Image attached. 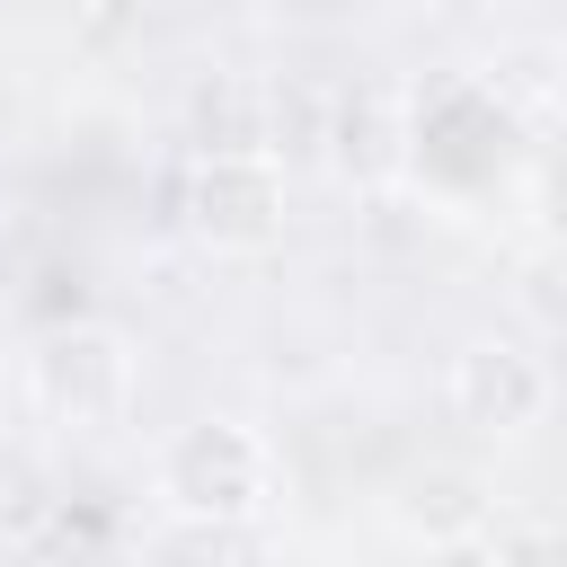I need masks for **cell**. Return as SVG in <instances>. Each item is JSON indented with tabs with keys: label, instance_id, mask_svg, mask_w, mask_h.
Returning <instances> with one entry per match:
<instances>
[{
	"label": "cell",
	"instance_id": "6da1fadb",
	"mask_svg": "<svg viewBox=\"0 0 567 567\" xmlns=\"http://www.w3.org/2000/svg\"><path fill=\"white\" fill-rule=\"evenodd\" d=\"M159 496L195 523H248L275 496V452L239 416H195L159 443Z\"/></svg>",
	"mask_w": 567,
	"mask_h": 567
},
{
	"label": "cell",
	"instance_id": "5b68a950",
	"mask_svg": "<svg viewBox=\"0 0 567 567\" xmlns=\"http://www.w3.org/2000/svg\"><path fill=\"white\" fill-rule=\"evenodd\" d=\"M487 478H470V470H408L399 478V496H390V514H399V532L408 540H461V532H487Z\"/></svg>",
	"mask_w": 567,
	"mask_h": 567
},
{
	"label": "cell",
	"instance_id": "7a4b0ae2",
	"mask_svg": "<svg viewBox=\"0 0 567 567\" xmlns=\"http://www.w3.org/2000/svg\"><path fill=\"white\" fill-rule=\"evenodd\" d=\"M35 408L71 425H115L133 408V337L106 319H71L35 346Z\"/></svg>",
	"mask_w": 567,
	"mask_h": 567
},
{
	"label": "cell",
	"instance_id": "3957f363",
	"mask_svg": "<svg viewBox=\"0 0 567 567\" xmlns=\"http://www.w3.org/2000/svg\"><path fill=\"white\" fill-rule=\"evenodd\" d=\"M452 416L478 425V434H532L549 416V363L514 337H470L452 354Z\"/></svg>",
	"mask_w": 567,
	"mask_h": 567
},
{
	"label": "cell",
	"instance_id": "52a82bcc",
	"mask_svg": "<svg viewBox=\"0 0 567 567\" xmlns=\"http://www.w3.org/2000/svg\"><path fill=\"white\" fill-rule=\"evenodd\" d=\"M337 168H354V177L390 168V115H381V97H363V106L337 115Z\"/></svg>",
	"mask_w": 567,
	"mask_h": 567
},
{
	"label": "cell",
	"instance_id": "8992f818",
	"mask_svg": "<svg viewBox=\"0 0 567 567\" xmlns=\"http://www.w3.org/2000/svg\"><path fill=\"white\" fill-rule=\"evenodd\" d=\"M53 514V478H44V461L35 452H0V540H27L35 523Z\"/></svg>",
	"mask_w": 567,
	"mask_h": 567
},
{
	"label": "cell",
	"instance_id": "277c9868",
	"mask_svg": "<svg viewBox=\"0 0 567 567\" xmlns=\"http://www.w3.org/2000/svg\"><path fill=\"white\" fill-rule=\"evenodd\" d=\"M195 230L213 248H266L284 230V168L266 151H213L195 168Z\"/></svg>",
	"mask_w": 567,
	"mask_h": 567
},
{
	"label": "cell",
	"instance_id": "ba28073f",
	"mask_svg": "<svg viewBox=\"0 0 567 567\" xmlns=\"http://www.w3.org/2000/svg\"><path fill=\"white\" fill-rule=\"evenodd\" d=\"M425 567H505V549H496L487 532H461V540H434Z\"/></svg>",
	"mask_w": 567,
	"mask_h": 567
}]
</instances>
